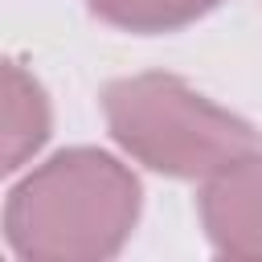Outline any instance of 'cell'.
Masks as SVG:
<instances>
[{
    "label": "cell",
    "instance_id": "1",
    "mask_svg": "<svg viewBox=\"0 0 262 262\" xmlns=\"http://www.w3.org/2000/svg\"><path fill=\"white\" fill-rule=\"evenodd\" d=\"M139 205L127 164L98 147H66L12 184L4 242L25 262H102L127 246Z\"/></svg>",
    "mask_w": 262,
    "mask_h": 262
},
{
    "label": "cell",
    "instance_id": "2",
    "mask_svg": "<svg viewBox=\"0 0 262 262\" xmlns=\"http://www.w3.org/2000/svg\"><path fill=\"white\" fill-rule=\"evenodd\" d=\"M111 139L172 180H209L262 147V135L172 74H131L102 90Z\"/></svg>",
    "mask_w": 262,
    "mask_h": 262
},
{
    "label": "cell",
    "instance_id": "3",
    "mask_svg": "<svg viewBox=\"0 0 262 262\" xmlns=\"http://www.w3.org/2000/svg\"><path fill=\"white\" fill-rule=\"evenodd\" d=\"M196 213L221 258H262V147L213 172L196 196Z\"/></svg>",
    "mask_w": 262,
    "mask_h": 262
},
{
    "label": "cell",
    "instance_id": "4",
    "mask_svg": "<svg viewBox=\"0 0 262 262\" xmlns=\"http://www.w3.org/2000/svg\"><path fill=\"white\" fill-rule=\"evenodd\" d=\"M49 139V102L37 78L16 61L4 66V172L25 168Z\"/></svg>",
    "mask_w": 262,
    "mask_h": 262
},
{
    "label": "cell",
    "instance_id": "5",
    "mask_svg": "<svg viewBox=\"0 0 262 262\" xmlns=\"http://www.w3.org/2000/svg\"><path fill=\"white\" fill-rule=\"evenodd\" d=\"M86 4L111 29L156 37V33H176V29L209 16L225 0H86Z\"/></svg>",
    "mask_w": 262,
    "mask_h": 262
}]
</instances>
